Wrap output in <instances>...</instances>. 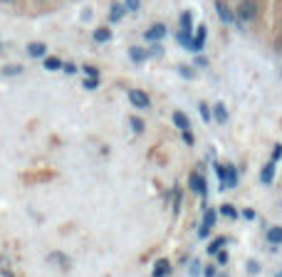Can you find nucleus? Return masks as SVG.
I'll return each mask as SVG.
<instances>
[{
  "mask_svg": "<svg viewBox=\"0 0 282 277\" xmlns=\"http://www.w3.org/2000/svg\"><path fill=\"white\" fill-rule=\"evenodd\" d=\"M45 52H47V45H43V43H30L27 45V55L30 57H45Z\"/></svg>",
  "mask_w": 282,
  "mask_h": 277,
  "instance_id": "nucleus-7",
  "label": "nucleus"
},
{
  "mask_svg": "<svg viewBox=\"0 0 282 277\" xmlns=\"http://www.w3.org/2000/svg\"><path fill=\"white\" fill-rule=\"evenodd\" d=\"M169 270H171V267H169V262H166V260H158V262L153 265V277H166V275H169Z\"/></svg>",
  "mask_w": 282,
  "mask_h": 277,
  "instance_id": "nucleus-14",
  "label": "nucleus"
},
{
  "mask_svg": "<svg viewBox=\"0 0 282 277\" xmlns=\"http://www.w3.org/2000/svg\"><path fill=\"white\" fill-rule=\"evenodd\" d=\"M111 40V30L109 27H97L94 30V43H109Z\"/></svg>",
  "mask_w": 282,
  "mask_h": 277,
  "instance_id": "nucleus-12",
  "label": "nucleus"
},
{
  "mask_svg": "<svg viewBox=\"0 0 282 277\" xmlns=\"http://www.w3.org/2000/svg\"><path fill=\"white\" fill-rule=\"evenodd\" d=\"M183 141H186V144H188V146H191V144H193V134H191V131H188V129H183Z\"/></svg>",
  "mask_w": 282,
  "mask_h": 277,
  "instance_id": "nucleus-28",
  "label": "nucleus"
},
{
  "mask_svg": "<svg viewBox=\"0 0 282 277\" xmlns=\"http://www.w3.org/2000/svg\"><path fill=\"white\" fill-rule=\"evenodd\" d=\"M45 69L47 72H57V69H62V62L57 57H45Z\"/></svg>",
  "mask_w": 282,
  "mask_h": 277,
  "instance_id": "nucleus-17",
  "label": "nucleus"
},
{
  "mask_svg": "<svg viewBox=\"0 0 282 277\" xmlns=\"http://www.w3.org/2000/svg\"><path fill=\"white\" fill-rule=\"evenodd\" d=\"M129 102H131L134 107H139V109H146V107H149V94L141 92V89H131V92H129Z\"/></svg>",
  "mask_w": 282,
  "mask_h": 277,
  "instance_id": "nucleus-5",
  "label": "nucleus"
},
{
  "mask_svg": "<svg viewBox=\"0 0 282 277\" xmlns=\"http://www.w3.org/2000/svg\"><path fill=\"white\" fill-rule=\"evenodd\" d=\"M144 37L149 40V43H158V40H164V37H166V25L156 22L153 27H149V30L144 32Z\"/></svg>",
  "mask_w": 282,
  "mask_h": 277,
  "instance_id": "nucleus-4",
  "label": "nucleus"
},
{
  "mask_svg": "<svg viewBox=\"0 0 282 277\" xmlns=\"http://www.w3.org/2000/svg\"><path fill=\"white\" fill-rule=\"evenodd\" d=\"M272 178H275V161L265 164V169L260 171V181L262 183H272Z\"/></svg>",
  "mask_w": 282,
  "mask_h": 277,
  "instance_id": "nucleus-9",
  "label": "nucleus"
},
{
  "mask_svg": "<svg viewBox=\"0 0 282 277\" xmlns=\"http://www.w3.org/2000/svg\"><path fill=\"white\" fill-rule=\"evenodd\" d=\"M198 111H200V116H203V122H208V119H211V109L206 104H198Z\"/></svg>",
  "mask_w": 282,
  "mask_h": 277,
  "instance_id": "nucleus-25",
  "label": "nucleus"
},
{
  "mask_svg": "<svg viewBox=\"0 0 282 277\" xmlns=\"http://www.w3.org/2000/svg\"><path fill=\"white\" fill-rule=\"evenodd\" d=\"M191 20H193V15L186 10V13L181 15V27H183V30H188V32H191Z\"/></svg>",
  "mask_w": 282,
  "mask_h": 277,
  "instance_id": "nucleus-21",
  "label": "nucleus"
},
{
  "mask_svg": "<svg viewBox=\"0 0 282 277\" xmlns=\"http://www.w3.org/2000/svg\"><path fill=\"white\" fill-rule=\"evenodd\" d=\"M203 43H206V27H198V32H195V37H193L191 50H193V52H200V50H203Z\"/></svg>",
  "mask_w": 282,
  "mask_h": 277,
  "instance_id": "nucleus-6",
  "label": "nucleus"
},
{
  "mask_svg": "<svg viewBox=\"0 0 282 277\" xmlns=\"http://www.w3.org/2000/svg\"><path fill=\"white\" fill-rule=\"evenodd\" d=\"M139 5H141V0H124V8H127V10H131V13H136V10H139Z\"/></svg>",
  "mask_w": 282,
  "mask_h": 277,
  "instance_id": "nucleus-22",
  "label": "nucleus"
},
{
  "mask_svg": "<svg viewBox=\"0 0 282 277\" xmlns=\"http://www.w3.org/2000/svg\"><path fill=\"white\" fill-rule=\"evenodd\" d=\"M216 10H218V15H220V20H223V22H233V20H235V18H233V13L228 10V5H225V3H220V0L216 3Z\"/></svg>",
  "mask_w": 282,
  "mask_h": 277,
  "instance_id": "nucleus-11",
  "label": "nucleus"
},
{
  "mask_svg": "<svg viewBox=\"0 0 282 277\" xmlns=\"http://www.w3.org/2000/svg\"><path fill=\"white\" fill-rule=\"evenodd\" d=\"M213 116H216V122H218V124H225V119H228L225 107H223V104H216V107H213Z\"/></svg>",
  "mask_w": 282,
  "mask_h": 277,
  "instance_id": "nucleus-15",
  "label": "nucleus"
},
{
  "mask_svg": "<svg viewBox=\"0 0 282 277\" xmlns=\"http://www.w3.org/2000/svg\"><path fill=\"white\" fill-rule=\"evenodd\" d=\"M203 275H206V277H213V275H216V270H213V267H206V270H203Z\"/></svg>",
  "mask_w": 282,
  "mask_h": 277,
  "instance_id": "nucleus-31",
  "label": "nucleus"
},
{
  "mask_svg": "<svg viewBox=\"0 0 282 277\" xmlns=\"http://www.w3.org/2000/svg\"><path fill=\"white\" fill-rule=\"evenodd\" d=\"M255 15H258V5L253 3V0H243V3L238 5V18L243 20V22L255 20Z\"/></svg>",
  "mask_w": 282,
  "mask_h": 277,
  "instance_id": "nucleus-2",
  "label": "nucleus"
},
{
  "mask_svg": "<svg viewBox=\"0 0 282 277\" xmlns=\"http://www.w3.org/2000/svg\"><path fill=\"white\" fill-rule=\"evenodd\" d=\"M20 72H22V67H20V64H13V67H5V69H3V74H5V77H13V74H20Z\"/></svg>",
  "mask_w": 282,
  "mask_h": 277,
  "instance_id": "nucleus-23",
  "label": "nucleus"
},
{
  "mask_svg": "<svg viewBox=\"0 0 282 277\" xmlns=\"http://www.w3.org/2000/svg\"><path fill=\"white\" fill-rule=\"evenodd\" d=\"M62 69H65L67 74H74V72H77V67H74V64H69V62H67V64H62Z\"/></svg>",
  "mask_w": 282,
  "mask_h": 277,
  "instance_id": "nucleus-29",
  "label": "nucleus"
},
{
  "mask_svg": "<svg viewBox=\"0 0 282 277\" xmlns=\"http://www.w3.org/2000/svg\"><path fill=\"white\" fill-rule=\"evenodd\" d=\"M85 74H87V77H99V69L92 67V64H85Z\"/></svg>",
  "mask_w": 282,
  "mask_h": 277,
  "instance_id": "nucleus-27",
  "label": "nucleus"
},
{
  "mask_svg": "<svg viewBox=\"0 0 282 277\" xmlns=\"http://www.w3.org/2000/svg\"><path fill=\"white\" fill-rule=\"evenodd\" d=\"M243 215H245V218H248V220H253V218H255V211H245V213H243Z\"/></svg>",
  "mask_w": 282,
  "mask_h": 277,
  "instance_id": "nucleus-32",
  "label": "nucleus"
},
{
  "mask_svg": "<svg viewBox=\"0 0 282 277\" xmlns=\"http://www.w3.org/2000/svg\"><path fill=\"white\" fill-rule=\"evenodd\" d=\"M220 213H223V215H225V218H235V215H238V213H235V208H233V206H223V208H220Z\"/></svg>",
  "mask_w": 282,
  "mask_h": 277,
  "instance_id": "nucleus-26",
  "label": "nucleus"
},
{
  "mask_svg": "<svg viewBox=\"0 0 282 277\" xmlns=\"http://www.w3.org/2000/svg\"><path fill=\"white\" fill-rule=\"evenodd\" d=\"M124 13H127V8H124L122 3H114V5H111V13H109V20H111V22H119V20L124 18Z\"/></svg>",
  "mask_w": 282,
  "mask_h": 277,
  "instance_id": "nucleus-10",
  "label": "nucleus"
},
{
  "mask_svg": "<svg viewBox=\"0 0 282 277\" xmlns=\"http://www.w3.org/2000/svg\"><path fill=\"white\" fill-rule=\"evenodd\" d=\"M99 87V77H85V89H97Z\"/></svg>",
  "mask_w": 282,
  "mask_h": 277,
  "instance_id": "nucleus-20",
  "label": "nucleus"
},
{
  "mask_svg": "<svg viewBox=\"0 0 282 277\" xmlns=\"http://www.w3.org/2000/svg\"><path fill=\"white\" fill-rule=\"evenodd\" d=\"M3 3H10V0H3Z\"/></svg>",
  "mask_w": 282,
  "mask_h": 277,
  "instance_id": "nucleus-33",
  "label": "nucleus"
},
{
  "mask_svg": "<svg viewBox=\"0 0 282 277\" xmlns=\"http://www.w3.org/2000/svg\"><path fill=\"white\" fill-rule=\"evenodd\" d=\"M213 223H216V211L208 208V211H206V218H203V228H213Z\"/></svg>",
  "mask_w": 282,
  "mask_h": 277,
  "instance_id": "nucleus-18",
  "label": "nucleus"
},
{
  "mask_svg": "<svg viewBox=\"0 0 282 277\" xmlns=\"http://www.w3.org/2000/svg\"><path fill=\"white\" fill-rule=\"evenodd\" d=\"M220 181H223V188H235L238 186V171L235 166H216Z\"/></svg>",
  "mask_w": 282,
  "mask_h": 277,
  "instance_id": "nucleus-1",
  "label": "nucleus"
},
{
  "mask_svg": "<svg viewBox=\"0 0 282 277\" xmlns=\"http://www.w3.org/2000/svg\"><path fill=\"white\" fill-rule=\"evenodd\" d=\"M129 124H131V129H134L136 134H141V131H144V122H141V119H136V116H134Z\"/></svg>",
  "mask_w": 282,
  "mask_h": 277,
  "instance_id": "nucleus-24",
  "label": "nucleus"
},
{
  "mask_svg": "<svg viewBox=\"0 0 282 277\" xmlns=\"http://www.w3.org/2000/svg\"><path fill=\"white\" fill-rule=\"evenodd\" d=\"M174 124L178 129H191V122H188V116L183 111H174Z\"/></svg>",
  "mask_w": 282,
  "mask_h": 277,
  "instance_id": "nucleus-13",
  "label": "nucleus"
},
{
  "mask_svg": "<svg viewBox=\"0 0 282 277\" xmlns=\"http://www.w3.org/2000/svg\"><path fill=\"white\" fill-rule=\"evenodd\" d=\"M218 262L225 265V262H228V253H218Z\"/></svg>",
  "mask_w": 282,
  "mask_h": 277,
  "instance_id": "nucleus-30",
  "label": "nucleus"
},
{
  "mask_svg": "<svg viewBox=\"0 0 282 277\" xmlns=\"http://www.w3.org/2000/svg\"><path fill=\"white\" fill-rule=\"evenodd\" d=\"M223 245H225V237H218V240H213V243H211L208 253H211V255H216V253H218L220 248H223Z\"/></svg>",
  "mask_w": 282,
  "mask_h": 277,
  "instance_id": "nucleus-19",
  "label": "nucleus"
},
{
  "mask_svg": "<svg viewBox=\"0 0 282 277\" xmlns=\"http://www.w3.org/2000/svg\"><path fill=\"white\" fill-rule=\"evenodd\" d=\"M267 243H270V245H282V228L275 225V228L267 230Z\"/></svg>",
  "mask_w": 282,
  "mask_h": 277,
  "instance_id": "nucleus-8",
  "label": "nucleus"
},
{
  "mask_svg": "<svg viewBox=\"0 0 282 277\" xmlns=\"http://www.w3.org/2000/svg\"><path fill=\"white\" fill-rule=\"evenodd\" d=\"M129 57H131L134 62H144L149 55H146V50H141V47H131V50H129Z\"/></svg>",
  "mask_w": 282,
  "mask_h": 277,
  "instance_id": "nucleus-16",
  "label": "nucleus"
},
{
  "mask_svg": "<svg viewBox=\"0 0 282 277\" xmlns=\"http://www.w3.org/2000/svg\"><path fill=\"white\" fill-rule=\"evenodd\" d=\"M188 186H191V191H195L198 195H206V193H208L206 178L200 176V173H191V178H188Z\"/></svg>",
  "mask_w": 282,
  "mask_h": 277,
  "instance_id": "nucleus-3",
  "label": "nucleus"
}]
</instances>
